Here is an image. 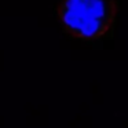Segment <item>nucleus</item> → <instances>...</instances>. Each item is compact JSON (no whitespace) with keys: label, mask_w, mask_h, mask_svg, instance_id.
Returning a JSON list of instances; mask_svg holds the SVG:
<instances>
[{"label":"nucleus","mask_w":128,"mask_h":128,"mask_svg":"<svg viewBox=\"0 0 128 128\" xmlns=\"http://www.w3.org/2000/svg\"><path fill=\"white\" fill-rule=\"evenodd\" d=\"M117 12L116 0H62L58 15L70 36L81 40H102L112 37Z\"/></svg>","instance_id":"1"}]
</instances>
